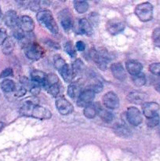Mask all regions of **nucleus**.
I'll list each match as a JSON object with an SVG mask.
<instances>
[{"label":"nucleus","mask_w":160,"mask_h":161,"mask_svg":"<svg viewBox=\"0 0 160 161\" xmlns=\"http://www.w3.org/2000/svg\"><path fill=\"white\" fill-rule=\"evenodd\" d=\"M6 39H7V34H6V31L3 29H0V46L3 45Z\"/></svg>","instance_id":"79ce46f5"},{"label":"nucleus","mask_w":160,"mask_h":161,"mask_svg":"<svg viewBox=\"0 0 160 161\" xmlns=\"http://www.w3.org/2000/svg\"><path fill=\"white\" fill-rule=\"evenodd\" d=\"M97 115L100 116V119H101L104 122L108 123V124L112 122L113 119H114V115H113V113H111V112L105 109V108H103L100 105L98 108Z\"/></svg>","instance_id":"5701e85b"},{"label":"nucleus","mask_w":160,"mask_h":161,"mask_svg":"<svg viewBox=\"0 0 160 161\" xmlns=\"http://www.w3.org/2000/svg\"><path fill=\"white\" fill-rule=\"evenodd\" d=\"M47 92L52 96V97H57L59 94L61 93V86L59 83H55V84L51 85L47 88Z\"/></svg>","instance_id":"2f4dec72"},{"label":"nucleus","mask_w":160,"mask_h":161,"mask_svg":"<svg viewBox=\"0 0 160 161\" xmlns=\"http://www.w3.org/2000/svg\"><path fill=\"white\" fill-rule=\"evenodd\" d=\"M113 131L121 138H128L130 135V131L125 126L122 124H115L113 127Z\"/></svg>","instance_id":"b1692460"},{"label":"nucleus","mask_w":160,"mask_h":161,"mask_svg":"<svg viewBox=\"0 0 160 161\" xmlns=\"http://www.w3.org/2000/svg\"><path fill=\"white\" fill-rule=\"evenodd\" d=\"M87 89L90 90V91H92L93 93L97 94V93H100V91L103 90V84H102L101 82L97 81H97L93 82V83L89 85V87H88Z\"/></svg>","instance_id":"72a5a7b5"},{"label":"nucleus","mask_w":160,"mask_h":161,"mask_svg":"<svg viewBox=\"0 0 160 161\" xmlns=\"http://www.w3.org/2000/svg\"><path fill=\"white\" fill-rule=\"evenodd\" d=\"M73 4L75 10L78 14H84L89 9V3L86 1H75Z\"/></svg>","instance_id":"cd10ccee"},{"label":"nucleus","mask_w":160,"mask_h":161,"mask_svg":"<svg viewBox=\"0 0 160 161\" xmlns=\"http://www.w3.org/2000/svg\"><path fill=\"white\" fill-rule=\"evenodd\" d=\"M149 71L155 75H160V63H153L149 65Z\"/></svg>","instance_id":"ea45409f"},{"label":"nucleus","mask_w":160,"mask_h":161,"mask_svg":"<svg viewBox=\"0 0 160 161\" xmlns=\"http://www.w3.org/2000/svg\"><path fill=\"white\" fill-rule=\"evenodd\" d=\"M72 72L74 76H80L83 74L85 70V65L83 61L80 59H76L72 64Z\"/></svg>","instance_id":"393cba45"},{"label":"nucleus","mask_w":160,"mask_h":161,"mask_svg":"<svg viewBox=\"0 0 160 161\" xmlns=\"http://www.w3.org/2000/svg\"><path fill=\"white\" fill-rule=\"evenodd\" d=\"M111 71L116 80L123 81L126 78V73H125L123 65L121 63H114L111 64Z\"/></svg>","instance_id":"dca6fc26"},{"label":"nucleus","mask_w":160,"mask_h":161,"mask_svg":"<svg viewBox=\"0 0 160 161\" xmlns=\"http://www.w3.org/2000/svg\"><path fill=\"white\" fill-rule=\"evenodd\" d=\"M60 75H61V77L63 78V80H64V82L66 83H71L72 82V80L74 78V74L72 72V69L69 67V65L67 64H66L61 70L59 71Z\"/></svg>","instance_id":"4be33fe9"},{"label":"nucleus","mask_w":160,"mask_h":161,"mask_svg":"<svg viewBox=\"0 0 160 161\" xmlns=\"http://www.w3.org/2000/svg\"><path fill=\"white\" fill-rule=\"evenodd\" d=\"M15 87L16 83L10 80H5L1 83V88L3 92L5 93L13 92Z\"/></svg>","instance_id":"bb28decb"},{"label":"nucleus","mask_w":160,"mask_h":161,"mask_svg":"<svg viewBox=\"0 0 160 161\" xmlns=\"http://www.w3.org/2000/svg\"><path fill=\"white\" fill-rule=\"evenodd\" d=\"M56 107L61 115L67 116L73 112L74 107L70 102L64 97H59L56 101Z\"/></svg>","instance_id":"9d476101"},{"label":"nucleus","mask_w":160,"mask_h":161,"mask_svg":"<svg viewBox=\"0 0 160 161\" xmlns=\"http://www.w3.org/2000/svg\"><path fill=\"white\" fill-rule=\"evenodd\" d=\"M158 133H159V135H160V127H159V128H158Z\"/></svg>","instance_id":"8fccbe9b"},{"label":"nucleus","mask_w":160,"mask_h":161,"mask_svg":"<svg viewBox=\"0 0 160 161\" xmlns=\"http://www.w3.org/2000/svg\"><path fill=\"white\" fill-rule=\"evenodd\" d=\"M126 119L131 125L138 126L142 123V114L137 108L130 107L126 111Z\"/></svg>","instance_id":"423d86ee"},{"label":"nucleus","mask_w":160,"mask_h":161,"mask_svg":"<svg viewBox=\"0 0 160 161\" xmlns=\"http://www.w3.org/2000/svg\"><path fill=\"white\" fill-rule=\"evenodd\" d=\"M13 69H10V68H8V69H4L3 72L0 74V78H6V77L11 76L13 75Z\"/></svg>","instance_id":"a19ab883"},{"label":"nucleus","mask_w":160,"mask_h":161,"mask_svg":"<svg viewBox=\"0 0 160 161\" xmlns=\"http://www.w3.org/2000/svg\"><path fill=\"white\" fill-rule=\"evenodd\" d=\"M59 18L63 28L66 31H68L73 26V20H72V14H70L69 10L64 9L63 11H61L60 13Z\"/></svg>","instance_id":"4468645a"},{"label":"nucleus","mask_w":160,"mask_h":161,"mask_svg":"<svg viewBox=\"0 0 160 161\" xmlns=\"http://www.w3.org/2000/svg\"><path fill=\"white\" fill-rule=\"evenodd\" d=\"M13 92H14V94H15L16 97H23V96L26 94L27 91L21 84H20V83H19V84H17V85L16 84V87H15V90H14Z\"/></svg>","instance_id":"4c0bfd02"},{"label":"nucleus","mask_w":160,"mask_h":161,"mask_svg":"<svg viewBox=\"0 0 160 161\" xmlns=\"http://www.w3.org/2000/svg\"><path fill=\"white\" fill-rule=\"evenodd\" d=\"M81 85L78 82H72L67 87V94L71 98H76L81 94Z\"/></svg>","instance_id":"412c9836"},{"label":"nucleus","mask_w":160,"mask_h":161,"mask_svg":"<svg viewBox=\"0 0 160 161\" xmlns=\"http://www.w3.org/2000/svg\"><path fill=\"white\" fill-rule=\"evenodd\" d=\"M125 29V24L119 19H111L107 23V30L112 36L119 34Z\"/></svg>","instance_id":"6e6552de"},{"label":"nucleus","mask_w":160,"mask_h":161,"mask_svg":"<svg viewBox=\"0 0 160 161\" xmlns=\"http://www.w3.org/2000/svg\"><path fill=\"white\" fill-rule=\"evenodd\" d=\"M41 86H39V85L38 84H35V85L34 87L32 88V89L31 90V94H33V95H38V94L40 93V91H41Z\"/></svg>","instance_id":"37998d69"},{"label":"nucleus","mask_w":160,"mask_h":161,"mask_svg":"<svg viewBox=\"0 0 160 161\" xmlns=\"http://www.w3.org/2000/svg\"><path fill=\"white\" fill-rule=\"evenodd\" d=\"M20 84H21L26 89V91H31V90L35 86V85L36 84L35 83H34L33 81L30 80L29 79L27 78L25 76H20Z\"/></svg>","instance_id":"c756f323"},{"label":"nucleus","mask_w":160,"mask_h":161,"mask_svg":"<svg viewBox=\"0 0 160 161\" xmlns=\"http://www.w3.org/2000/svg\"><path fill=\"white\" fill-rule=\"evenodd\" d=\"M46 43H47V45L50 46V47H53V48H55V49H59L60 48V47H59V45H58V43H56V42H53V41L50 40V41H48V42H47Z\"/></svg>","instance_id":"49530a36"},{"label":"nucleus","mask_w":160,"mask_h":161,"mask_svg":"<svg viewBox=\"0 0 160 161\" xmlns=\"http://www.w3.org/2000/svg\"><path fill=\"white\" fill-rule=\"evenodd\" d=\"M58 81L59 80H58L57 76L56 75H54V74H49V75H47L46 79H45V82L44 83L43 87L45 90H47V88L51 86V85L58 83Z\"/></svg>","instance_id":"7c9ffc66"},{"label":"nucleus","mask_w":160,"mask_h":161,"mask_svg":"<svg viewBox=\"0 0 160 161\" xmlns=\"http://www.w3.org/2000/svg\"><path fill=\"white\" fill-rule=\"evenodd\" d=\"M24 51L27 58L32 61H38L43 56V48L35 42L28 43L24 47Z\"/></svg>","instance_id":"39448f33"},{"label":"nucleus","mask_w":160,"mask_h":161,"mask_svg":"<svg viewBox=\"0 0 160 161\" xmlns=\"http://www.w3.org/2000/svg\"><path fill=\"white\" fill-rule=\"evenodd\" d=\"M3 14H2L1 8H0V25H1L2 22H3Z\"/></svg>","instance_id":"de8ad7c7"},{"label":"nucleus","mask_w":160,"mask_h":161,"mask_svg":"<svg viewBox=\"0 0 160 161\" xmlns=\"http://www.w3.org/2000/svg\"><path fill=\"white\" fill-rule=\"evenodd\" d=\"M159 108V105L156 102H145L142 105L143 113H144V116L147 117V119L158 116Z\"/></svg>","instance_id":"1a4fd4ad"},{"label":"nucleus","mask_w":160,"mask_h":161,"mask_svg":"<svg viewBox=\"0 0 160 161\" xmlns=\"http://www.w3.org/2000/svg\"><path fill=\"white\" fill-rule=\"evenodd\" d=\"M132 82L136 86H142L146 83L145 75L140 73L136 75H132Z\"/></svg>","instance_id":"c85d7f7f"},{"label":"nucleus","mask_w":160,"mask_h":161,"mask_svg":"<svg viewBox=\"0 0 160 161\" xmlns=\"http://www.w3.org/2000/svg\"><path fill=\"white\" fill-rule=\"evenodd\" d=\"M47 75L39 70H34L31 73V80L41 86H44Z\"/></svg>","instance_id":"a211bd4d"},{"label":"nucleus","mask_w":160,"mask_h":161,"mask_svg":"<svg viewBox=\"0 0 160 161\" xmlns=\"http://www.w3.org/2000/svg\"><path fill=\"white\" fill-rule=\"evenodd\" d=\"M64 50L72 58H75L76 56V51H75V47H74L72 42H70V41H68V42L65 43V45H64Z\"/></svg>","instance_id":"c9c22d12"},{"label":"nucleus","mask_w":160,"mask_h":161,"mask_svg":"<svg viewBox=\"0 0 160 161\" xmlns=\"http://www.w3.org/2000/svg\"><path fill=\"white\" fill-rule=\"evenodd\" d=\"M19 28L24 31L27 33H31V31L35 28L34 20L31 19V17L28 16H23L20 18L19 22Z\"/></svg>","instance_id":"2eb2a0df"},{"label":"nucleus","mask_w":160,"mask_h":161,"mask_svg":"<svg viewBox=\"0 0 160 161\" xmlns=\"http://www.w3.org/2000/svg\"><path fill=\"white\" fill-rule=\"evenodd\" d=\"M95 97V93L89 89L85 90L80 94L77 100V105L79 107H86L92 103L93 100Z\"/></svg>","instance_id":"9b49d317"},{"label":"nucleus","mask_w":160,"mask_h":161,"mask_svg":"<svg viewBox=\"0 0 160 161\" xmlns=\"http://www.w3.org/2000/svg\"><path fill=\"white\" fill-rule=\"evenodd\" d=\"M89 56L101 70H106L109 61V55L104 48H92L89 50Z\"/></svg>","instance_id":"7ed1b4c3"},{"label":"nucleus","mask_w":160,"mask_h":161,"mask_svg":"<svg viewBox=\"0 0 160 161\" xmlns=\"http://www.w3.org/2000/svg\"><path fill=\"white\" fill-rule=\"evenodd\" d=\"M100 106V104L98 103H91L88 105L84 108V116L88 119H93L97 115L98 108Z\"/></svg>","instance_id":"6ab92c4d"},{"label":"nucleus","mask_w":160,"mask_h":161,"mask_svg":"<svg viewBox=\"0 0 160 161\" xmlns=\"http://www.w3.org/2000/svg\"><path fill=\"white\" fill-rule=\"evenodd\" d=\"M127 100L129 102L134 105H143L147 98V96L141 91H132L127 95Z\"/></svg>","instance_id":"ddd939ff"},{"label":"nucleus","mask_w":160,"mask_h":161,"mask_svg":"<svg viewBox=\"0 0 160 161\" xmlns=\"http://www.w3.org/2000/svg\"><path fill=\"white\" fill-rule=\"evenodd\" d=\"M76 49L79 51H83L86 49V44L83 41H78L76 42Z\"/></svg>","instance_id":"c03bdc74"},{"label":"nucleus","mask_w":160,"mask_h":161,"mask_svg":"<svg viewBox=\"0 0 160 161\" xmlns=\"http://www.w3.org/2000/svg\"><path fill=\"white\" fill-rule=\"evenodd\" d=\"M102 102L105 108L109 109H115L119 105V99L115 93L110 91L105 94L102 97Z\"/></svg>","instance_id":"0eeeda50"},{"label":"nucleus","mask_w":160,"mask_h":161,"mask_svg":"<svg viewBox=\"0 0 160 161\" xmlns=\"http://www.w3.org/2000/svg\"><path fill=\"white\" fill-rule=\"evenodd\" d=\"M143 66L141 63L135 60H130L125 63V69L131 75H136L141 73Z\"/></svg>","instance_id":"f3484780"},{"label":"nucleus","mask_w":160,"mask_h":161,"mask_svg":"<svg viewBox=\"0 0 160 161\" xmlns=\"http://www.w3.org/2000/svg\"><path fill=\"white\" fill-rule=\"evenodd\" d=\"M78 28H79L80 33L86 35V36H90L93 32L92 25L86 18L80 19L78 21Z\"/></svg>","instance_id":"aec40b11"},{"label":"nucleus","mask_w":160,"mask_h":161,"mask_svg":"<svg viewBox=\"0 0 160 161\" xmlns=\"http://www.w3.org/2000/svg\"><path fill=\"white\" fill-rule=\"evenodd\" d=\"M156 79L155 81V89L158 92H160V75H156Z\"/></svg>","instance_id":"a18cd8bd"},{"label":"nucleus","mask_w":160,"mask_h":161,"mask_svg":"<svg viewBox=\"0 0 160 161\" xmlns=\"http://www.w3.org/2000/svg\"><path fill=\"white\" fill-rule=\"evenodd\" d=\"M14 49V42L12 38L7 37V39L5 40L3 44L2 45V50L3 53L6 55H9L12 53Z\"/></svg>","instance_id":"a878e982"},{"label":"nucleus","mask_w":160,"mask_h":161,"mask_svg":"<svg viewBox=\"0 0 160 161\" xmlns=\"http://www.w3.org/2000/svg\"><path fill=\"white\" fill-rule=\"evenodd\" d=\"M159 120H160L159 116H155V117L147 119V121H146V124H147V127H155L158 125V124H159Z\"/></svg>","instance_id":"58836bf2"},{"label":"nucleus","mask_w":160,"mask_h":161,"mask_svg":"<svg viewBox=\"0 0 160 161\" xmlns=\"http://www.w3.org/2000/svg\"><path fill=\"white\" fill-rule=\"evenodd\" d=\"M53 61H54V67L56 70L59 72L64 65H65L67 63L65 62L64 59L62 58L59 56V55H56L54 56V58H53Z\"/></svg>","instance_id":"f704fd0d"},{"label":"nucleus","mask_w":160,"mask_h":161,"mask_svg":"<svg viewBox=\"0 0 160 161\" xmlns=\"http://www.w3.org/2000/svg\"><path fill=\"white\" fill-rule=\"evenodd\" d=\"M28 6L32 11H40L42 10L41 6V1H30L28 3Z\"/></svg>","instance_id":"e433bc0d"},{"label":"nucleus","mask_w":160,"mask_h":161,"mask_svg":"<svg viewBox=\"0 0 160 161\" xmlns=\"http://www.w3.org/2000/svg\"><path fill=\"white\" fill-rule=\"evenodd\" d=\"M3 20L7 27L10 28H16L19 27L20 18L14 10H9L5 14Z\"/></svg>","instance_id":"f8f14e48"},{"label":"nucleus","mask_w":160,"mask_h":161,"mask_svg":"<svg viewBox=\"0 0 160 161\" xmlns=\"http://www.w3.org/2000/svg\"><path fill=\"white\" fill-rule=\"evenodd\" d=\"M37 20L41 25H44L49 31L53 34H56L58 33L59 28H58L56 22L55 21L53 16L50 11L47 9H43L40 10L37 13Z\"/></svg>","instance_id":"f03ea898"},{"label":"nucleus","mask_w":160,"mask_h":161,"mask_svg":"<svg viewBox=\"0 0 160 161\" xmlns=\"http://www.w3.org/2000/svg\"><path fill=\"white\" fill-rule=\"evenodd\" d=\"M20 115L38 119H49L51 118L52 113L45 107L40 106L32 102H25L19 109Z\"/></svg>","instance_id":"f257e3e1"},{"label":"nucleus","mask_w":160,"mask_h":161,"mask_svg":"<svg viewBox=\"0 0 160 161\" xmlns=\"http://www.w3.org/2000/svg\"><path fill=\"white\" fill-rule=\"evenodd\" d=\"M152 39L154 45L160 48V27H158V28L154 29L153 32H152Z\"/></svg>","instance_id":"473e14b6"},{"label":"nucleus","mask_w":160,"mask_h":161,"mask_svg":"<svg viewBox=\"0 0 160 161\" xmlns=\"http://www.w3.org/2000/svg\"><path fill=\"white\" fill-rule=\"evenodd\" d=\"M135 14L141 21H149L153 17V6L150 3H141L135 8Z\"/></svg>","instance_id":"20e7f679"},{"label":"nucleus","mask_w":160,"mask_h":161,"mask_svg":"<svg viewBox=\"0 0 160 161\" xmlns=\"http://www.w3.org/2000/svg\"><path fill=\"white\" fill-rule=\"evenodd\" d=\"M3 127H4V124H3V123H2V122H0V130L3 129Z\"/></svg>","instance_id":"09e8293b"}]
</instances>
